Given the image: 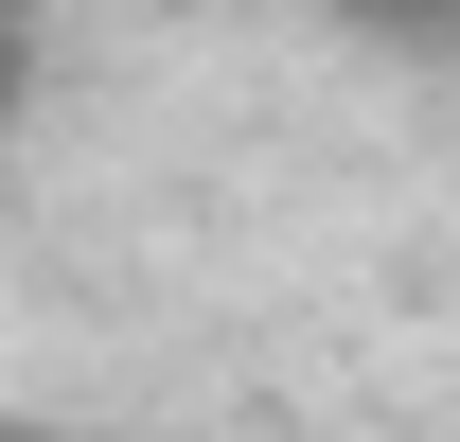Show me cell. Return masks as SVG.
I'll use <instances>...</instances> for the list:
<instances>
[{"label": "cell", "mask_w": 460, "mask_h": 442, "mask_svg": "<svg viewBox=\"0 0 460 442\" xmlns=\"http://www.w3.org/2000/svg\"><path fill=\"white\" fill-rule=\"evenodd\" d=\"M0 107H18V0H0Z\"/></svg>", "instance_id": "obj_2"}, {"label": "cell", "mask_w": 460, "mask_h": 442, "mask_svg": "<svg viewBox=\"0 0 460 442\" xmlns=\"http://www.w3.org/2000/svg\"><path fill=\"white\" fill-rule=\"evenodd\" d=\"M337 36H372V54H407V71H443L460 54V0H319Z\"/></svg>", "instance_id": "obj_1"}]
</instances>
